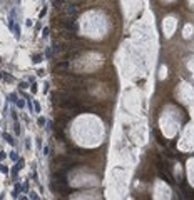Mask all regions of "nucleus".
<instances>
[{
    "label": "nucleus",
    "mask_w": 194,
    "mask_h": 200,
    "mask_svg": "<svg viewBox=\"0 0 194 200\" xmlns=\"http://www.w3.org/2000/svg\"><path fill=\"white\" fill-rule=\"evenodd\" d=\"M8 98H10V102H13V104H17V100H19V97H17L15 93H10V95H8Z\"/></svg>",
    "instance_id": "2eb2a0df"
},
{
    "label": "nucleus",
    "mask_w": 194,
    "mask_h": 200,
    "mask_svg": "<svg viewBox=\"0 0 194 200\" xmlns=\"http://www.w3.org/2000/svg\"><path fill=\"white\" fill-rule=\"evenodd\" d=\"M2 80H5V82H12L13 78H12V75H8V73L4 72V78H2Z\"/></svg>",
    "instance_id": "dca6fc26"
},
{
    "label": "nucleus",
    "mask_w": 194,
    "mask_h": 200,
    "mask_svg": "<svg viewBox=\"0 0 194 200\" xmlns=\"http://www.w3.org/2000/svg\"><path fill=\"white\" fill-rule=\"evenodd\" d=\"M48 32H50V27H45L44 30H42V37H44V38H47V37H48Z\"/></svg>",
    "instance_id": "4468645a"
},
{
    "label": "nucleus",
    "mask_w": 194,
    "mask_h": 200,
    "mask_svg": "<svg viewBox=\"0 0 194 200\" xmlns=\"http://www.w3.org/2000/svg\"><path fill=\"white\" fill-rule=\"evenodd\" d=\"M42 60H44V55H42V53H34L32 55V62L34 64H40Z\"/></svg>",
    "instance_id": "0eeeda50"
},
{
    "label": "nucleus",
    "mask_w": 194,
    "mask_h": 200,
    "mask_svg": "<svg viewBox=\"0 0 194 200\" xmlns=\"http://www.w3.org/2000/svg\"><path fill=\"white\" fill-rule=\"evenodd\" d=\"M20 190H22V187L19 184L15 185V187H13V192H12V195H13V198H19V197H20Z\"/></svg>",
    "instance_id": "6e6552de"
},
{
    "label": "nucleus",
    "mask_w": 194,
    "mask_h": 200,
    "mask_svg": "<svg viewBox=\"0 0 194 200\" xmlns=\"http://www.w3.org/2000/svg\"><path fill=\"white\" fill-rule=\"evenodd\" d=\"M17 107H19V108H24L25 107V104H24V100H22V98L17 100Z\"/></svg>",
    "instance_id": "aec40b11"
},
{
    "label": "nucleus",
    "mask_w": 194,
    "mask_h": 200,
    "mask_svg": "<svg viewBox=\"0 0 194 200\" xmlns=\"http://www.w3.org/2000/svg\"><path fill=\"white\" fill-rule=\"evenodd\" d=\"M19 200H28L27 197H19Z\"/></svg>",
    "instance_id": "bb28decb"
},
{
    "label": "nucleus",
    "mask_w": 194,
    "mask_h": 200,
    "mask_svg": "<svg viewBox=\"0 0 194 200\" xmlns=\"http://www.w3.org/2000/svg\"><path fill=\"white\" fill-rule=\"evenodd\" d=\"M69 65H70V60H64V62H60L57 65V70H65V68H69Z\"/></svg>",
    "instance_id": "423d86ee"
},
{
    "label": "nucleus",
    "mask_w": 194,
    "mask_h": 200,
    "mask_svg": "<svg viewBox=\"0 0 194 200\" xmlns=\"http://www.w3.org/2000/svg\"><path fill=\"white\" fill-rule=\"evenodd\" d=\"M12 118H13V120H17V113H15V110H12Z\"/></svg>",
    "instance_id": "a878e982"
},
{
    "label": "nucleus",
    "mask_w": 194,
    "mask_h": 200,
    "mask_svg": "<svg viewBox=\"0 0 194 200\" xmlns=\"http://www.w3.org/2000/svg\"><path fill=\"white\" fill-rule=\"evenodd\" d=\"M0 172L4 173V175H7L8 172H10V170H8V167L7 165H4V164H0Z\"/></svg>",
    "instance_id": "9b49d317"
},
{
    "label": "nucleus",
    "mask_w": 194,
    "mask_h": 200,
    "mask_svg": "<svg viewBox=\"0 0 194 200\" xmlns=\"http://www.w3.org/2000/svg\"><path fill=\"white\" fill-rule=\"evenodd\" d=\"M30 198H32V200H40V198H39V195H37L35 192H30Z\"/></svg>",
    "instance_id": "412c9836"
},
{
    "label": "nucleus",
    "mask_w": 194,
    "mask_h": 200,
    "mask_svg": "<svg viewBox=\"0 0 194 200\" xmlns=\"http://www.w3.org/2000/svg\"><path fill=\"white\" fill-rule=\"evenodd\" d=\"M32 92H37V84L35 82H32Z\"/></svg>",
    "instance_id": "b1692460"
},
{
    "label": "nucleus",
    "mask_w": 194,
    "mask_h": 200,
    "mask_svg": "<svg viewBox=\"0 0 194 200\" xmlns=\"http://www.w3.org/2000/svg\"><path fill=\"white\" fill-rule=\"evenodd\" d=\"M50 190H52L54 193H60V195H64V197L70 195V192H72L69 184L64 182V180H52V182H50Z\"/></svg>",
    "instance_id": "f257e3e1"
},
{
    "label": "nucleus",
    "mask_w": 194,
    "mask_h": 200,
    "mask_svg": "<svg viewBox=\"0 0 194 200\" xmlns=\"http://www.w3.org/2000/svg\"><path fill=\"white\" fill-rule=\"evenodd\" d=\"M0 62H2V58H0Z\"/></svg>",
    "instance_id": "c756f323"
},
{
    "label": "nucleus",
    "mask_w": 194,
    "mask_h": 200,
    "mask_svg": "<svg viewBox=\"0 0 194 200\" xmlns=\"http://www.w3.org/2000/svg\"><path fill=\"white\" fill-rule=\"evenodd\" d=\"M13 35H15L17 38H20V27H19V25L13 27Z\"/></svg>",
    "instance_id": "f8f14e48"
},
{
    "label": "nucleus",
    "mask_w": 194,
    "mask_h": 200,
    "mask_svg": "<svg viewBox=\"0 0 194 200\" xmlns=\"http://www.w3.org/2000/svg\"><path fill=\"white\" fill-rule=\"evenodd\" d=\"M45 13H47V7H45V5H44V8H42V10H40V18H42V17L45 15Z\"/></svg>",
    "instance_id": "4be33fe9"
},
{
    "label": "nucleus",
    "mask_w": 194,
    "mask_h": 200,
    "mask_svg": "<svg viewBox=\"0 0 194 200\" xmlns=\"http://www.w3.org/2000/svg\"><path fill=\"white\" fill-rule=\"evenodd\" d=\"M25 100H27V104H25V105H27L28 112H30V113H34V112H35V108H34V102H32L30 98H28V97H25Z\"/></svg>",
    "instance_id": "1a4fd4ad"
},
{
    "label": "nucleus",
    "mask_w": 194,
    "mask_h": 200,
    "mask_svg": "<svg viewBox=\"0 0 194 200\" xmlns=\"http://www.w3.org/2000/svg\"><path fill=\"white\" fill-rule=\"evenodd\" d=\"M15 13H17L15 8H12L10 13H8V27L12 28V30H13V27H15Z\"/></svg>",
    "instance_id": "7ed1b4c3"
},
{
    "label": "nucleus",
    "mask_w": 194,
    "mask_h": 200,
    "mask_svg": "<svg viewBox=\"0 0 194 200\" xmlns=\"http://www.w3.org/2000/svg\"><path fill=\"white\" fill-rule=\"evenodd\" d=\"M0 200H4V198H0Z\"/></svg>",
    "instance_id": "7c9ffc66"
},
{
    "label": "nucleus",
    "mask_w": 194,
    "mask_h": 200,
    "mask_svg": "<svg viewBox=\"0 0 194 200\" xmlns=\"http://www.w3.org/2000/svg\"><path fill=\"white\" fill-rule=\"evenodd\" d=\"M5 157H7V153H5V152H0V162H2Z\"/></svg>",
    "instance_id": "5701e85b"
},
{
    "label": "nucleus",
    "mask_w": 194,
    "mask_h": 200,
    "mask_svg": "<svg viewBox=\"0 0 194 200\" xmlns=\"http://www.w3.org/2000/svg\"><path fill=\"white\" fill-rule=\"evenodd\" d=\"M24 165H25V160L24 158H19V160H17L15 165L12 167V178H17V173L24 168Z\"/></svg>",
    "instance_id": "f03ea898"
},
{
    "label": "nucleus",
    "mask_w": 194,
    "mask_h": 200,
    "mask_svg": "<svg viewBox=\"0 0 194 200\" xmlns=\"http://www.w3.org/2000/svg\"><path fill=\"white\" fill-rule=\"evenodd\" d=\"M4 140L7 142V144H10V145H15V140H13V137L10 135V133H7V132H4Z\"/></svg>",
    "instance_id": "39448f33"
},
{
    "label": "nucleus",
    "mask_w": 194,
    "mask_h": 200,
    "mask_svg": "<svg viewBox=\"0 0 194 200\" xmlns=\"http://www.w3.org/2000/svg\"><path fill=\"white\" fill-rule=\"evenodd\" d=\"M8 157H10L13 162H17V160H19V155H17V152H10V155H8Z\"/></svg>",
    "instance_id": "a211bd4d"
},
{
    "label": "nucleus",
    "mask_w": 194,
    "mask_h": 200,
    "mask_svg": "<svg viewBox=\"0 0 194 200\" xmlns=\"http://www.w3.org/2000/svg\"><path fill=\"white\" fill-rule=\"evenodd\" d=\"M77 10H79V8H77L75 5H69V7L65 8V13H67V15H75Z\"/></svg>",
    "instance_id": "20e7f679"
},
{
    "label": "nucleus",
    "mask_w": 194,
    "mask_h": 200,
    "mask_svg": "<svg viewBox=\"0 0 194 200\" xmlns=\"http://www.w3.org/2000/svg\"><path fill=\"white\" fill-rule=\"evenodd\" d=\"M17 2H20V0H17Z\"/></svg>",
    "instance_id": "c85d7f7f"
},
{
    "label": "nucleus",
    "mask_w": 194,
    "mask_h": 200,
    "mask_svg": "<svg viewBox=\"0 0 194 200\" xmlns=\"http://www.w3.org/2000/svg\"><path fill=\"white\" fill-rule=\"evenodd\" d=\"M45 58H52V52H50V48H45Z\"/></svg>",
    "instance_id": "6ab92c4d"
},
{
    "label": "nucleus",
    "mask_w": 194,
    "mask_h": 200,
    "mask_svg": "<svg viewBox=\"0 0 194 200\" xmlns=\"http://www.w3.org/2000/svg\"><path fill=\"white\" fill-rule=\"evenodd\" d=\"M2 78H4V72H0V80H2Z\"/></svg>",
    "instance_id": "cd10ccee"
},
{
    "label": "nucleus",
    "mask_w": 194,
    "mask_h": 200,
    "mask_svg": "<svg viewBox=\"0 0 194 200\" xmlns=\"http://www.w3.org/2000/svg\"><path fill=\"white\" fill-rule=\"evenodd\" d=\"M44 73H45L44 70H39V72H37V75H39V77H44Z\"/></svg>",
    "instance_id": "393cba45"
},
{
    "label": "nucleus",
    "mask_w": 194,
    "mask_h": 200,
    "mask_svg": "<svg viewBox=\"0 0 194 200\" xmlns=\"http://www.w3.org/2000/svg\"><path fill=\"white\" fill-rule=\"evenodd\" d=\"M19 88H20V90H25V88H28V84L27 82H20V84H19Z\"/></svg>",
    "instance_id": "f3484780"
},
{
    "label": "nucleus",
    "mask_w": 194,
    "mask_h": 200,
    "mask_svg": "<svg viewBox=\"0 0 194 200\" xmlns=\"http://www.w3.org/2000/svg\"><path fill=\"white\" fill-rule=\"evenodd\" d=\"M13 132H15L17 137L20 135V124H19V120H15V124H13Z\"/></svg>",
    "instance_id": "9d476101"
},
{
    "label": "nucleus",
    "mask_w": 194,
    "mask_h": 200,
    "mask_svg": "<svg viewBox=\"0 0 194 200\" xmlns=\"http://www.w3.org/2000/svg\"><path fill=\"white\" fill-rule=\"evenodd\" d=\"M45 124H47V122H45L44 117H39V118H37V125H39V127H44Z\"/></svg>",
    "instance_id": "ddd939ff"
},
{
    "label": "nucleus",
    "mask_w": 194,
    "mask_h": 200,
    "mask_svg": "<svg viewBox=\"0 0 194 200\" xmlns=\"http://www.w3.org/2000/svg\"><path fill=\"white\" fill-rule=\"evenodd\" d=\"M62 200H65V198H62Z\"/></svg>",
    "instance_id": "2f4dec72"
}]
</instances>
